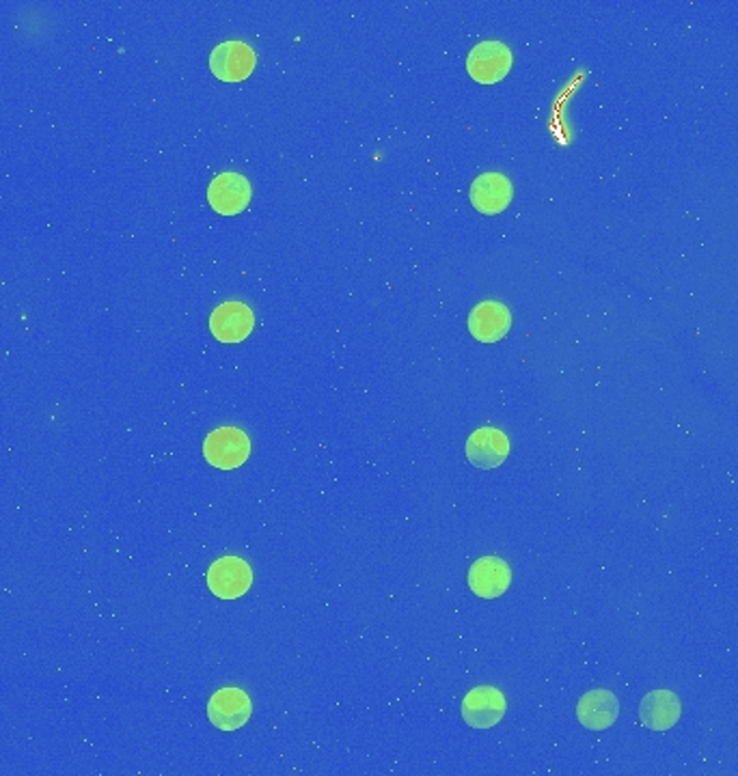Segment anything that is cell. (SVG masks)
<instances>
[{
	"instance_id": "1",
	"label": "cell",
	"mask_w": 738,
	"mask_h": 776,
	"mask_svg": "<svg viewBox=\"0 0 738 776\" xmlns=\"http://www.w3.org/2000/svg\"><path fill=\"white\" fill-rule=\"evenodd\" d=\"M203 455L212 466L221 470H233L249 459L251 441L238 428H219L206 439Z\"/></svg>"
},
{
	"instance_id": "2",
	"label": "cell",
	"mask_w": 738,
	"mask_h": 776,
	"mask_svg": "<svg viewBox=\"0 0 738 776\" xmlns=\"http://www.w3.org/2000/svg\"><path fill=\"white\" fill-rule=\"evenodd\" d=\"M253 585V572L246 561L238 556H223L208 569V587L221 600L242 598Z\"/></svg>"
},
{
	"instance_id": "3",
	"label": "cell",
	"mask_w": 738,
	"mask_h": 776,
	"mask_svg": "<svg viewBox=\"0 0 738 776\" xmlns=\"http://www.w3.org/2000/svg\"><path fill=\"white\" fill-rule=\"evenodd\" d=\"M511 67L510 48L502 42H482L466 58L469 76L480 85H495L508 76Z\"/></svg>"
},
{
	"instance_id": "4",
	"label": "cell",
	"mask_w": 738,
	"mask_h": 776,
	"mask_svg": "<svg viewBox=\"0 0 738 776\" xmlns=\"http://www.w3.org/2000/svg\"><path fill=\"white\" fill-rule=\"evenodd\" d=\"M253 190L244 175L240 173H221L208 188V201L221 217H235L246 210L251 203Z\"/></svg>"
},
{
	"instance_id": "5",
	"label": "cell",
	"mask_w": 738,
	"mask_h": 776,
	"mask_svg": "<svg viewBox=\"0 0 738 776\" xmlns=\"http://www.w3.org/2000/svg\"><path fill=\"white\" fill-rule=\"evenodd\" d=\"M506 714V697L495 686L473 688L462 701V717L473 729H491Z\"/></svg>"
},
{
	"instance_id": "6",
	"label": "cell",
	"mask_w": 738,
	"mask_h": 776,
	"mask_svg": "<svg viewBox=\"0 0 738 776\" xmlns=\"http://www.w3.org/2000/svg\"><path fill=\"white\" fill-rule=\"evenodd\" d=\"M510 583V565L499 556H482L469 569V587L477 598L484 600L504 596Z\"/></svg>"
},
{
	"instance_id": "7",
	"label": "cell",
	"mask_w": 738,
	"mask_h": 776,
	"mask_svg": "<svg viewBox=\"0 0 738 776\" xmlns=\"http://www.w3.org/2000/svg\"><path fill=\"white\" fill-rule=\"evenodd\" d=\"M253 714L251 699L240 688H221L212 695L208 703V717L221 731H235L244 727Z\"/></svg>"
},
{
	"instance_id": "8",
	"label": "cell",
	"mask_w": 738,
	"mask_h": 776,
	"mask_svg": "<svg viewBox=\"0 0 738 776\" xmlns=\"http://www.w3.org/2000/svg\"><path fill=\"white\" fill-rule=\"evenodd\" d=\"M257 56L249 44L242 42H225L219 44L210 55V69L219 80L240 82L249 78L255 69Z\"/></svg>"
},
{
	"instance_id": "9",
	"label": "cell",
	"mask_w": 738,
	"mask_h": 776,
	"mask_svg": "<svg viewBox=\"0 0 738 776\" xmlns=\"http://www.w3.org/2000/svg\"><path fill=\"white\" fill-rule=\"evenodd\" d=\"M471 203L486 217L502 214L514 199L511 181L502 173H484L471 186Z\"/></svg>"
},
{
	"instance_id": "10",
	"label": "cell",
	"mask_w": 738,
	"mask_h": 776,
	"mask_svg": "<svg viewBox=\"0 0 738 776\" xmlns=\"http://www.w3.org/2000/svg\"><path fill=\"white\" fill-rule=\"evenodd\" d=\"M510 455V441L497 428H480L466 441V457L473 466L491 470L506 462Z\"/></svg>"
},
{
	"instance_id": "11",
	"label": "cell",
	"mask_w": 738,
	"mask_h": 776,
	"mask_svg": "<svg viewBox=\"0 0 738 776\" xmlns=\"http://www.w3.org/2000/svg\"><path fill=\"white\" fill-rule=\"evenodd\" d=\"M255 315L244 302H223L210 315V331L221 343H240L253 333Z\"/></svg>"
},
{
	"instance_id": "12",
	"label": "cell",
	"mask_w": 738,
	"mask_h": 776,
	"mask_svg": "<svg viewBox=\"0 0 738 776\" xmlns=\"http://www.w3.org/2000/svg\"><path fill=\"white\" fill-rule=\"evenodd\" d=\"M510 329V309L497 300L480 302L469 315V331L482 343H497Z\"/></svg>"
},
{
	"instance_id": "13",
	"label": "cell",
	"mask_w": 738,
	"mask_h": 776,
	"mask_svg": "<svg viewBox=\"0 0 738 776\" xmlns=\"http://www.w3.org/2000/svg\"><path fill=\"white\" fill-rule=\"evenodd\" d=\"M618 717L620 703L612 690H590L576 703V719L590 731L609 729Z\"/></svg>"
},
{
	"instance_id": "14",
	"label": "cell",
	"mask_w": 738,
	"mask_h": 776,
	"mask_svg": "<svg viewBox=\"0 0 738 776\" xmlns=\"http://www.w3.org/2000/svg\"><path fill=\"white\" fill-rule=\"evenodd\" d=\"M639 719L652 731H668L681 721V699L670 690H652L641 701Z\"/></svg>"
}]
</instances>
